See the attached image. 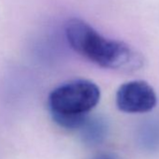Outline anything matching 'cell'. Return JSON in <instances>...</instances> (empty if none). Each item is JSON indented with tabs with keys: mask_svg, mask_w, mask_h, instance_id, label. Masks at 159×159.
<instances>
[{
	"mask_svg": "<svg viewBox=\"0 0 159 159\" xmlns=\"http://www.w3.org/2000/svg\"><path fill=\"white\" fill-rule=\"evenodd\" d=\"M70 47L90 62L109 69L134 72L144 65L143 56L128 44L103 37L81 19H70L65 28Z\"/></svg>",
	"mask_w": 159,
	"mask_h": 159,
	"instance_id": "1",
	"label": "cell"
},
{
	"mask_svg": "<svg viewBox=\"0 0 159 159\" xmlns=\"http://www.w3.org/2000/svg\"><path fill=\"white\" fill-rule=\"evenodd\" d=\"M99 87L87 80H74L54 88L48 98L53 122L66 130H79L99 102Z\"/></svg>",
	"mask_w": 159,
	"mask_h": 159,
	"instance_id": "2",
	"label": "cell"
},
{
	"mask_svg": "<svg viewBox=\"0 0 159 159\" xmlns=\"http://www.w3.org/2000/svg\"><path fill=\"white\" fill-rule=\"evenodd\" d=\"M157 103L153 88L144 81H130L122 84L116 93L118 109L126 113L151 111Z\"/></svg>",
	"mask_w": 159,
	"mask_h": 159,
	"instance_id": "3",
	"label": "cell"
},
{
	"mask_svg": "<svg viewBox=\"0 0 159 159\" xmlns=\"http://www.w3.org/2000/svg\"><path fill=\"white\" fill-rule=\"evenodd\" d=\"M82 141L87 146L101 144L108 136L109 126L105 119L101 117H89L79 129Z\"/></svg>",
	"mask_w": 159,
	"mask_h": 159,
	"instance_id": "4",
	"label": "cell"
},
{
	"mask_svg": "<svg viewBox=\"0 0 159 159\" xmlns=\"http://www.w3.org/2000/svg\"><path fill=\"white\" fill-rule=\"evenodd\" d=\"M138 145L146 152L159 150V117L145 120L139 127L136 135Z\"/></svg>",
	"mask_w": 159,
	"mask_h": 159,
	"instance_id": "5",
	"label": "cell"
},
{
	"mask_svg": "<svg viewBox=\"0 0 159 159\" xmlns=\"http://www.w3.org/2000/svg\"><path fill=\"white\" fill-rule=\"evenodd\" d=\"M91 159H118L114 154L110 152H101L95 156H93Z\"/></svg>",
	"mask_w": 159,
	"mask_h": 159,
	"instance_id": "6",
	"label": "cell"
}]
</instances>
